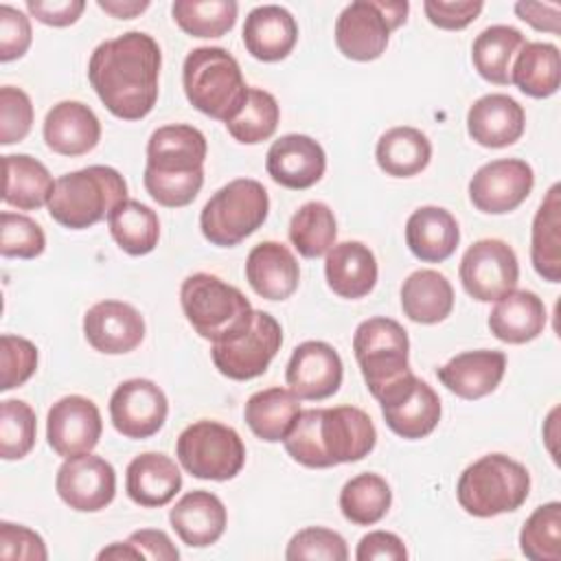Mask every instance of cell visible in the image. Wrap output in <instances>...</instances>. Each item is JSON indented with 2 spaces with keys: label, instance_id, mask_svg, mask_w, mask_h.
Instances as JSON below:
<instances>
[{
  "label": "cell",
  "instance_id": "16",
  "mask_svg": "<svg viewBox=\"0 0 561 561\" xmlns=\"http://www.w3.org/2000/svg\"><path fill=\"white\" fill-rule=\"evenodd\" d=\"M57 495L64 504L79 513H96L116 495L114 467L94 454L66 458L55 478Z\"/></svg>",
  "mask_w": 561,
  "mask_h": 561
},
{
  "label": "cell",
  "instance_id": "35",
  "mask_svg": "<svg viewBox=\"0 0 561 561\" xmlns=\"http://www.w3.org/2000/svg\"><path fill=\"white\" fill-rule=\"evenodd\" d=\"M511 83L533 99L557 94L561 83L559 48L548 42H526L511 66Z\"/></svg>",
  "mask_w": 561,
  "mask_h": 561
},
{
  "label": "cell",
  "instance_id": "38",
  "mask_svg": "<svg viewBox=\"0 0 561 561\" xmlns=\"http://www.w3.org/2000/svg\"><path fill=\"white\" fill-rule=\"evenodd\" d=\"M2 169H4V191H2L4 204L18 210H37L44 204H48V195L55 182L48 169L39 160L26 153H9V156H2Z\"/></svg>",
  "mask_w": 561,
  "mask_h": 561
},
{
  "label": "cell",
  "instance_id": "5",
  "mask_svg": "<svg viewBox=\"0 0 561 561\" xmlns=\"http://www.w3.org/2000/svg\"><path fill=\"white\" fill-rule=\"evenodd\" d=\"M182 85L195 110L224 125L239 114L248 94L239 61L219 46H199L186 55Z\"/></svg>",
  "mask_w": 561,
  "mask_h": 561
},
{
  "label": "cell",
  "instance_id": "48",
  "mask_svg": "<svg viewBox=\"0 0 561 561\" xmlns=\"http://www.w3.org/2000/svg\"><path fill=\"white\" fill-rule=\"evenodd\" d=\"M0 390H13L24 386L37 370V346L22 337L4 333L0 337Z\"/></svg>",
  "mask_w": 561,
  "mask_h": 561
},
{
  "label": "cell",
  "instance_id": "49",
  "mask_svg": "<svg viewBox=\"0 0 561 561\" xmlns=\"http://www.w3.org/2000/svg\"><path fill=\"white\" fill-rule=\"evenodd\" d=\"M33 127V103L22 88H0V145H13L28 136Z\"/></svg>",
  "mask_w": 561,
  "mask_h": 561
},
{
  "label": "cell",
  "instance_id": "45",
  "mask_svg": "<svg viewBox=\"0 0 561 561\" xmlns=\"http://www.w3.org/2000/svg\"><path fill=\"white\" fill-rule=\"evenodd\" d=\"M37 434V419L33 408L20 399H4L0 403V456L4 460L24 458Z\"/></svg>",
  "mask_w": 561,
  "mask_h": 561
},
{
  "label": "cell",
  "instance_id": "55",
  "mask_svg": "<svg viewBox=\"0 0 561 561\" xmlns=\"http://www.w3.org/2000/svg\"><path fill=\"white\" fill-rule=\"evenodd\" d=\"M127 541L134 548H138V552L145 559H156V561H178L180 559V550L175 548V543L171 541V537L164 530L140 528V530H134Z\"/></svg>",
  "mask_w": 561,
  "mask_h": 561
},
{
  "label": "cell",
  "instance_id": "20",
  "mask_svg": "<svg viewBox=\"0 0 561 561\" xmlns=\"http://www.w3.org/2000/svg\"><path fill=\"white\" fill-rule=\"evenodd\" d=\"M83 335L94 351L123 355L140 346L145 340V320L129 302L101 300L85 311Z\"/></svg>",
  "mask_w": 561,
  "mask_h": 561
},
{
  "label": "cell",
  "instance_id": "51",
  "mask_svg": "<svg viewBox=\"0 0 561 561\" xmlns=\"http://www.w3.org/2000/svg\"><path fill=\"white\" fill-rule=\"evenodd\" d=\"M33 42L28 18L9 4H0V61L20 59Z\"/></svg>",
  "mask_w": 561,
  "mask_h": 561
},
{
  "label": "cell",
  "instance_id": "54",
  "mask_svg": "<svg viewBox=\"0 0 561 561\" xmlns=\"http://www.w3.org/2000/svg\"><path fill=\"white\" fill-rule=\"evenodd\" d=\"M28 13L46 26H70L85 11L83 0H26Z\"/></svg>",
  "mask_w": 561,
  "mask_h": 561
},
{
  "label": "cell",
  "instance_id": "32",
  "mask_svg": "<svg viewBox=\"0 0 561 561\" xmlns=\"http://www.w3.org/2000/svg\"><path fill=\"white\" fill-rule=\"evenodd\" d=\"M530 261L535 272L548 280H561V186L552 184L539 204L530 228Z\"/></svg>",
  "mask_w": 561,
  "mask_h": 561
},
{
  "label": "cell",
  "instance_id": "42",
  "mask_svg": "<svg viewBox=\"0 0 561 561\" xmlns=\"http://www.w3.org/2000/svg\"><path fill=\"white\" fill-rule=\"evenodd\" d=\"M239 4L234 0H175L171 15L191 37L213 39L232 31Z\"/></svg>",
  "mask_w": 561,
  "mask_h": 561
},
{
  "label": "cell",
  "instance_id": "8",
  "mask_svg": "<svg viewBox=\"0 0 561 561\" xmlns=\"http://www.w3.org/2000/svg\"><path fill=\"white\" fill-rule=\"evenodd\" d=\"M353 353L370 394L379 401L410 375L408 331L392 318L375 316L355 329Z\"/></svg>",
  "mask_w": 561,
  "mask_h": 561
},
{
  "label": "cell",
  "instance_id": "4",
  "mask_svg": "<svg viewBox=\"0 0 561 561\" xmlns=\"http://www.w3.org/2000/svg\"><path fill=\"white\" fill-rule=\"evenodd\" d=\"M127 199V182L105 164H92L55 180L48 195V215L64 228L85 230L105 219Z\"/></svg>",
  "mask_w": 561,
  "mask_h": 561
},
{
  "label": "cell",
  "instance_id": "46",
  "mask_svg": "<svg viewBox=\"0 0 561 561\" xmlns=\"http://www.w3.org/2000/svg\"><path fill=\"white\" fill-rule=\"evenodd\" d=\"M46 250L42 226L20 213L4 210L0 215V252L7 259H35Z\"/></svg>",
  "mask_w": 561,
  "mask_h": 561
},
{
  "label": "cell",
  "instance_id": "6",
  "mask_svg": "<svg viewBox=\"0 0 561 561\" xmlns=\"http://www.w3.org/2000/svg\"><path fill=\"white\" fill-rule=\"evenodd\" d=\"M180 305L195 333L213 344L241 333L254 316L239 287L208 272H197L182 280Z\"/></svg>",
  "mask_w": 561,
  "mask_h": 561
},
{
  "label": "cell",
  "instance_id": "22",
  "mask_svg": "<svg viewBox=\"0 0 561 561\" xmlns=\"http://www.w3.org/2000/svg\"><path fill=\"white\" fill-rule=\"evenodd\" d=\"M526 129L524 107L508 94L491 92L473 101L467 112V131L473 142L502 149L522 138Z\"/></svg>",
  "mask_w": 561,
  "mask_h": 561
},
{
  "label": "cell",
  "instance_id": "47",
  "mask_svg": "<svg viewBox=\"0 0 561 561\" xmlns=\"http://www.w3.org/2000/svg\"><path fill=\"white\" fill-rule=\"evenodd\" d=\"M287 561H302V559H324V561H346L348 548L340 533L322 526H309L298 530L285 550Z\"/></svg>",
  "mask_w": 561,
  "mask_h": 561
},
{
  "label": "cell",
  "instance_id": "36",
  "mask_svg": "<svg viewBox=\"0 0 561 561\" xmlns=\"http://www.w3.org/2000/svg\"><path fill=\"white\" fill-rule=\"evenodd\" d=\"M375 160L386 175L412 178L430 164L432 142L416 127H390L377 140Z\"/></svg>",
  "mask_w": 561,
  "mask_h": 561
},
{
  "label": "cell",
  "instance_id": "1",
  "mask_svg": "<svg viewBox=\"0 0 561 561\" xmlns=\"http://www.w3.org/2000/svg\"><path fill=\"white\" fill-rule=\"evenodd\" d=\"M162 53L142 31L101 42L88 61V79L110 114L123 121L145 118L158 101Z\"/></svg>",
  "mask_w": 561,
  "mask_h": 561
},
{
  "label": "cell",
  "instance_id": "33",
  "mask_svg": "<svg viewBox=\"0 0 561 561\" xmlns=\"http://www.w3.org/2000/svg\"><path fill=\"white\" fill-rule=\"evenodd\" d=\"M401 309L419 324L443 322L454 309V287L436 270H416L401 285Z\"/></svg>",
  "mask_w": 561,
  "mask_h": 561
},
{
  "label": "cell",
  "instance_id": "31",
  "mask_svg": "<svg viewBox=\"0 0 561 561\" xmlns=\"http://www.w3.org/2000/svg\"><path fill=\"white\" fill-rule=\"evenodd\" d=\"M548 313L543 300L528 289H513L497 298L489 313L491 333L506 344H526L546 329Z\"/></svg>",
  "mask_w": 561,
  "mask_h": 561
},
{
  "label": "cell",
  "instance_id": "2",
  "mask_svg": "<svg viewBox=\"0 0 561 561\" xmlns=\"http://www.w3.org/2000/svg\"><path fill=\"white\" fill-rule=\"evenodd\" d=\"M377 443L373 419L355 405L300 410L283 445L294 462L329 469L366 458Z\"/></svg>",
  "mask_w": 561,
  "mask_h": 561
},
{
  "label": "cell",
  "instance_id": "30",
  "mask_svg": "<svg viewBox=\"0 0 561 561\" xmlns=\"http://www.w3.org/2000/svg\"><path fill=\"white\" fill-rule=\"evenodd\" d=\"M460 241L456 217L440 206H421L405 221V243L423 263L447 261Z\"/></svg>",
  "mask_w": 561,
  "mask_h": 561
},
{
  "label": "cell",
  "instance_id": "39",
  "mask_svg": "<svg viewBox=\"0 0 561 561\" xmlns=\"http://www.w3.org/2000/svg\"><path fill=\"white\" fill-rule=\"evenodd\" d=\"M107 226L116 245L131 256L153 252L160 239V219L156 210L138 199L127 197L121 202L107 215Z\"/></svg>",
  "mask_w": 561,
  "mask_h": 561
},
{
  "label": "cell",
  "instance_id": "40",
  "mask_svg": "<svg viewBox=\"0 0 561 561\" xmlns=\"http://www.w3.org/2000/svg\"><path fill=\"white\" fill-rule=\"evenodd\" d=\"M392 504V491L379 473H359L340 491V511L355 526H373L386 517Z\"/></svg>",
  "mask_w": 561,
  "mask_h": 561
},
{
  "label": "cell",
  "instance_id": "26",
  "mask_svg": "<svg viewBox=\"0 0 561 561\" xmlns=\"http://www.w3.org/2000/svg\"><path fill=\"white\" fill-rule=\"evenodd\" d=\"M169 522L182 543L191 548H206L224 535L228 513L215 493L197 489L175 502L169 511Z\"/></svg>",
  "mask_w": 561,
  "mask_h": 561
},
{
  "label": "cell",
  "instance_id": "23",
  "mask_svg": "<svg viewBox=\"0 0 561 561\" xmlns=\"http://www.w3.org/2000/svg\"><path fill=\"white\" fill-rule=\"evenodd\" d=\"M506 370V355L502 351L478 348L451 357L436 370L438 381L460 399L473 401L491 394Z\"/></svg>",
  "mask_w": 561,
  "mask_h": 561
},
{
  "label": "cell",
  "instance_id": "7",
  "mask_svg": "<svg viewBox=\"0 0 561 561\" xmlns=\"http://www.w3.org/2000/svg\"><path fill=\"white\" fill-rule=\"evenodd\" d=\"M530 493L528 469L506 454H486L458 478L456 497L473 517H495L517 511Z\"/></svg>",
  "mask_w": 561,
  "mask_h": 561
},
{
  "label": "cell",
  "instance_id": "13",
  "mask_svg": "<svg viewBox=\"0 0 561 561\" xmlns=\"http://www.w3.org/2000/svg\"><path fill=\"white\" fill-rule=\"evenodd\" d=\"M458 276L473 300H497L513 291L519 280L517 254L502 239H480L462 254Z\"/></svg>",
  "mask_w": 561,
  "mask_h": 561
},
{
  "label": "cell",
  "instance_id": "53",
  "mask_svg": "<svg viewBox=\"0 0 561 561\" xmlns=\"http://www.w3.org/2000/svg\"><path fill=\"white\" fill-rule=\"evenodd\" d=\"M357 561H405L408 550L401 537L388 530H373L364 535L355 550Z\"/></svg>",
  "mask_w": 561,
  "mask_h": 561
},
{
  "label": "cell",
  "instance_id": "9",
  "mask_svg": "<svg viewBox=\"0 0 561 561\" xmlns=\"http://www.w3.org/2000/svg\"><path fill=\"white\" fill-rule=\"evenodd\" d=\"M270 195L259 180L237 178L221 186L202 208L199 228L219 248L239 245L267 219Z\"/></svg>",
  "mask_w": 561,
  "mask_h": 561
},
{
  "label": "cell",
  "instance_id": "52",
  "mask_svg": "<svg viewBox=\"0 0 561 561\" xmlns=\"http://www.w3.org/2000/svg\"><path fill=\"white\" fill-rule=\"evenodd\" d=\"M484 9V2L480 0H425L423 11L430 20V24L443 28V31H460L467 28Z\"/></svg>",
  "mask_w": 561,
  "mask_h": 561
},
{
  "label": "cell",
  "instance_id": "24",
  "mask_svg": "<svg viewBox=\"0 0 561 561\" xmlns=\"http://www.w3.org/2000/svg\"><path fill=\"white\" fill-rule=\"evenodd\" d=\"M46 147L59 156L77 158L92 151L101 140L96 114L81 101H59L44 118Z\"/></svg>",
  "mask_w": 561,
  "mask_h": 561
},
{
  "label": "cell",
  "instance_id": "58",
  "mask_svg": "<svg viewBox=\"0 0 561 561\" xmlns=\"http://www.w3.org/2000/svg\"><path fill=\"white\" fill-rule=\"evenodd\" d=\"M96 559H116V561H121V559H125V561H136V559H145L140 552H138V548H134L129 541H114V543H110L107 548H103L99 554H96Z\"/></svg>",
  "mask_w": 561,
  "mask_h": 561
},
{
  "label": "cell",
  "instance_id": "43",
  "mask_svg": "<svg viewBox=\"0 0 561 561\" xmlns=\"http://www.w3.org/2000/svg\"><path fill=\"white\" fill-rule=\"evenodd\" d=\"M278 121L280 107L276 96L263 88H248L239 114L226 123V129L241 145H259L274 136Z\"/></svg>",
  "mask_w": 561,
  "mask_h": 561
},
{
  "label": "cell",
  "instance_id": "56",
  "mask_svg": "<svg viewBox=\"0 0 561 561\" xmlns=\"http://www.w3.org/2000/svg\"><path fill=\"white\" fill-rule=\"evenodd\" d=\"M515 13L519 20L530 24L537 31H546L552 35H559L561 24V7L557 2H517Z\"/></svg>",
  "mask_w": 561,
  "mask_h": 561
},
{
  "label": "cell",
  "instance_id": "44",
  "mask_svg": "<svg viewBox=\"0 0 561 561\" xmlns=\"http://www.w3.org/2000/svg\"><path fill=\"white\" fill-rule=\"evenodd\" d=\"M519 550L533 561L561 559V504L546 502L537 506L519 530Z\"/></svg>",
  "mask_w": 561,
  "mask_h": 561
},
{
  "label": "cell",
  "instance_id": "41",
  "mask_svg": "<svg viewBox=\"0 0 561 561\" xmlns=\"http://www.w3.org/2000/svg\"><path fill=\"white\" fill-rule=\"evenodd\" d=\"M289 241L305 259L324 256L337 237V221L329 204L307 202L289 219Z\"/></svg>",
  "mask_w": 561,
  "mask_h": 561
},
{
  "label": "cell",
  "instance_id": "10",
  "mask_svg": "<svg viewBox=\"0 0 561 561\" xmlns=\"http://www.w3.org/2000/svg\"><path fill=\"white\" fill-rule=\"evenodd\" d=\"M175 456L193 478L224 482L243 469L245 445L230 425L202 419L180 432Z\"/></svg>",
  "mask_w": 561,
  "mask_h": 561
},
{
  "label": "cell",
  "instance_id": "3",
  "mask_svg": "<svg viewBox=\"0 0 561 561\" xmlns=\"http://www.w3.org/2000/svg\"><path fill=\"white\" fill-rule=\"evenodd\" d=\"M204 134L184 123L158 127L147 142L145 188L153 202L167 208L188 206L204 184Z\"/></svg>",
  "mask_w": 561,
  "mask_h": 561
},
{
  "label": "cell",
  "instance_id": "15",
  "mask_svg": "<svg viewBox=\"0 0 561 561\" xmlns=\"http://www.w3.org/2000/svg\"><path fill=\"white\" fill-rule=\"evenodd\" d=\"M169 401L151 379H127L110 397V419L118 434L131 440L151 438L167 421Z\"/></svg>",
  "mask_w": 561,
  "mask_h": 561
},
{
  "label": "cell",
  "instance_id": "14",
  "mask_svg": "<svg viewBox=\"0 0 561 561\" xmlns=\"http://www.w3.org/2000/svg\"><path fill=\"white\" fill-rule=\"evenodd\" d=\"M535 186L533 167L519 158L482 164L469 180L471 204L486 215H504L526 202Z\"/></svg>",
  "mask_w": 561,
  "mask_h": 561
},
{
  "label": "cell",
  "instance_id": "21",
  "mask_svg": "<svg viewBox=\"0 0 561 561\" xmlns=\"http://www.w3.org/2000/svg\"><path fill=\"white\" fill-rule=\"evenodd\" d=\"M265 169L276 184L291 191H305L322 180L327 153L311 136L285 134L267 149Z\"/></svg>",
  "mask_w": 561,
  "mask_h": 561
},
{
  "label": "cell",
  "instance_id": "29",
  "mask_svg": "<svg viewBox=\"0 0 561 561\" xmlns=\"http://www.w3.org/2000/svg\"><path fill=\"white\" fill-rule=\"evenodd\" d=\"M180 489L182 473L178 465L160 451H145L127 465L125 491L129 500L138 506H164L178 495Z\"/></svg>",
  "mask_w": 561,
  "mask_h": 561
},
{
  "label": "cell",
  "instance_id": "28",
  "mask_svg": "<svg viewBox=\"0 0 561 561\" xmlns=\"http://www.w3.org/2000/svg\"><path fill=\"white\" fill-rule=\"evenodd\" d=\"M377 259L362 241L335 243L324 254V276L333 294L346 300L364 298L377 285Z\"/></svg>",
  "mask_w": 561,
  "mask_h": 561
},
{
  "label": "cell",
  "instance_id": "50",
  "mask_svg": "<svg viewBox=\"0 0 561 561\" xmlns=\"http://www.w3.org/2000/svg\"><path fill=\"white\" fill-rule=\"evenodd\" d=\"M0 557L4 561H46L44 539L22 524L0 522Z\"/></svg>",
  "mask_w": 561,
  "mask_h": 561
},
{
  "label": "cell",
  "instance_id": "17",
  "mask_svg": "<svg viewBox=\"0 0 561 561\" xmlns=\"http://www.w3.org/2000/svg\"><path fill=\"white\" fill-rule=\"evenodd\" d=\"M103 432L96 403L81 394H68L55 401L46 416V438L61 458L90 454Z\"/></svg>",
  "mask_w": 561,
  "mask_h": 561
},
{
  "label": "cell",
  "instance_id": "19",
  "mask_svg": "<svg viewBox=\"0 0 561 561\" xmlns=\"http://www.w3.org/2000/svg\"><path fill=\"white\" fill-rule=\"evenodd\" d=\"M342 377L344 366L340 353L322 340H307L298 344L285 370L289 390L309 401L333 397L342 386Z\"/></svg>",
  "mask_w": 561,
  "mask_h": 561
},
{
  "label": "cell",
  "instance_id": "12",
  "mask_svg": "<svg viewBox=\"0 0 561 561\" xmlns=\"http://www.w3.org/2000/svg\"><path fill=\"white\" fill-rule=\"evenodd\" d=\"M283 344V329L274 316L254 309L252 322L234 337L213 344L215 368L234 381H248L267 370Z\"/></svg>",
  "mask_w": 561,
  "mask_h": 561
},
{
  "label": "cell",
  "instance_id": "34",
  "mask_svg": "<svg viewBox=\"0 0 561 561\" xmlns=\"http://www.w3.org/2000/svg\"><path fill=\"white\" fill-rule=\"evenodd\" d=\"M300 414V397L289 388H265L254 392L243 408V419L252 434L265 443L285 440L296 416Z\"/></svg>",
  "mask_w": 561,
  "mask_h": 561
},
{
  "label": "cell",
  "instance_id": "18",
  "mask_svg": "<svg viewBox=\"0 0 561 561\" xmlns=\"http://www.w3.org/2000/svg\"><path fill=\"white\" fill-rule=\"evenodd\" d=\"M379 405L386 425L405 440L430 436L443 412L436 390L416 375H410L403 383L390 390Z\"/></svg>",
  "mask_w": 561,
  "mask_h": 561
},
{
  "label": "cell",
  "instance_id": "25",
  "mask_svg": "<svg viewBox=\"0 0 561 561\" xmlns=\"http://www.w3.org/2000/svg\"><path fill=\"white\" fill-rule=\"evenodd\" d=\"M245 278L261 298L287 300L298 289L300 267L285 243L263 241L245 259Z\"/></svg>",
  "mask_w": 561,
  "mask_h": 561
},
{
  "label": "cell",
  "instance_id": "37",
  "mask_svg": "<svg viewBox=\"0 0 561 561\" xmlns=\"http://www.w3.org/2000/svg\"><path fill=\"white\" fill-rule=\"evenodd\" d=\"M526 37L519 28L508 24H493L484 28L471 46V61L478 75L495 85L511 83V66Z\"/></svg>",
  "mask_w": 561,
  "mask_h": 561
},
{
  "label": "cell",
  "instance_id": "57",
  "mask_svg": "<svg viewBox=\"0 0 561 561\" xmlns=\"http://www.w3.org/2000/svg\"><path fill=\"white\" fill-rule=\"evenodd\" d=\"M99 9L118 20H131L149 9V0H96Z\"/></svg>",
  "mask_w": 561,
  "mask_h": 561
},
{
  "label": "cell",
  "instance_id": "11",
  "mask_svg": "<svg viewBox=\"0 0 561 561\" xmlns=\"http://www.w3.org/2000/svg\"><path fill=\"white\" fill-rule=\"evenodd\" d=\"M405 0H355L335 22V44L346 59L375 61L386 53L390 33L405 24Z\"/></svg>",
  "mask_w": 561,
  "mask_h": 561
},
{
  "label": "cell",
  "instance_id": "27",
  "mask_svg": "<svg viewBox=\"0 0 561 561\" xmlns=\"http://www.w3.org/2000/svg\"><path fill=\"white\" fill-rule=\"evenodd\" d=\"M298 42V24L294 15L278 4L254 7L243 22L245 50L259 61L285 59Z\"/></svg>",
  "mask_w": 561,
  "mask_h": 561
}]
</instances>
